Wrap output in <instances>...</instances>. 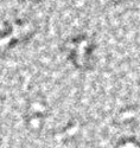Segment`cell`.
I'll use <instances>...</instances> for the list:
<instances>
[{"mask_svg": "<svg viewBox=\"0 0 140 148\" xmlns=\"http://www.w3.org/2000/svg\"><path fill=\"white\" fill-rule=\"evenodd\" d=\"M38 31V24L29 17L4 19L1 26V53L30 40Z\"/></svg>", "mask_w": 140, "mask_h": 148, "instance_id": "2", "label": "cell"}, {"mask_svg": "<svg viewBox=\"0 0 140 148\" xmlns=\"http://www.w3.org/2000/svg\"><path fill=\"white\" fill-rule=\"evenodd\" d=\"M115 148H140V141L134 138H123L118 141Z\"/></svg>", "mask_w": 140, "mask_h": 148, "instance_id": "4", "label": "cell"}, {"mask_svg": "<svg viewBox=\"0 0 140 148\" xmlns=\"http://www.w3.org/2000/svg\"><path fill=\"white\" fill-rule=\"evenodd\" d=\"M18 1H21V3H29V4H41V3L44 1V0H18Z\"/></svg>", "mask_w": 140, "mask_h": 148, "instance_id": "5", "label": "cell"}, {"mask_svg": "<svg viewBox=\"0 0 140 148\" xmlns=\"http://www.w3.org/2000/svg\"><path fill=\"white\" fill-rule=\"evenodd\" d=\"M48 113V108L45 102L36 100L31 102L28 107L26 115H25V122L30 130L37 133L41 132L44 126V120Z\"/></svg>", "mask_w": 140, "mask_h": 148, "instance_id": "3", "label": "cell"}, {"mask_svg": "<svg viewBox=\"0 0 140 148\" xmlns=\"http://www.w3.org/2000/svg\"><path fill=\"white\" fill-rule=\"evenodd\" d=\"M63 50L76 69L88 71L94 68L96 43L90 36L80 33L69 37L63 44Z\"/></svg>", "mask_w": 140, "mask_h": 148, "instance_id": "1", "label": "cell"}]
</instances>
